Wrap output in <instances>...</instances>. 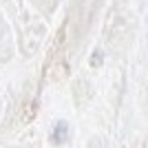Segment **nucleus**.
<instances>
[{
	"mask_svg": "<svg viewBox=\"0 0 148 148\" xmlns=\"http://www.w3.org/2000/svg\"><path fill=\"white\" fill-rule=\"evenodd\" d=\"M66 139V124L62 122L60 126H56V130H53V142H64Z\"/></svg>",
	"mask_w": 148,
	"mask_h": 148,
	"instance_id": "f257e3e1",
	"label": "nucleus"
}]
</instances>
